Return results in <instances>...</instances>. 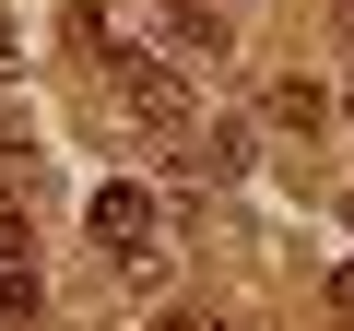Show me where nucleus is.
<instances>
[{
  "label": "nucleus",
  "instance_id": "1",
  "mask_svg": "<svg viewBox=\"0 0 354 331\" xmlns=\"http://www.w3.org/2000/svg\"><path fill=\"white\" fill-rule=\"evenodd\" d=\"M248 166H260V130L248 118H189L165 142V178H189V190H236Z\"/></svg>",
  "mask_w": 354,
  "mask_h": 331
},
{
  "label": "nucleus",
  "instance_id": "2",
  "mask_svg": "<svg viewBox=\"0 0 354 331\" xmlns=\"http://www.w3.org/2000/svg\"><path fill=\"white\" fill-rule=\"evenodd\" d=\"M153 24L177 60H225V0H153Z\"/></svg>",
  "mask_w": 354,
  "mask_h": 331
},
{
  "label": "nucleus",
  "instance_id": "3",
  "mask_svg": "<svg viewBox=\"0 0 354 331\" xmlns=\"http://www.w3.org/2000/svg\"><path fill=\"white\" fill-rule=\"evenodd\" d=\"M95 249H153V190H95Z\"/></svg>",
  "mask_w": 354,
  "mask_h": 331
},
{
  "label": "nucleus",
  "instance_id": "4",
  "mask_svg": "<svg viewBox=\"0 0 354 331\" xmlns=\"http://www.w3.org/2000/svg\"><path fill=\"white\" fill-rule=\"evenodd\" d=\"M260 118H272V130H307V142H319V130H330V95H319V83H295V71H283V83H272V95H260Z\"/></svg>",
  "mask_w": 354,
  "mask_h": 331
},
{
  "label": "nucleus",
  "instance_id": "5",
  "mask_svg": "<svg viewBox=\"0 0 354 331\" xmlns=\"http://www.w3.org/2000/svg\"><path fill=\"white\" fill-rule=\"evenodd\" d=\"M165 272H177V260H165V237H153V249H118V260H106V284H118V296H165Z\"/></svg>",
  "mask_w": 354,
  "mask_h": 331
},
{
  "label": "nucleus",
  "instance_id": "6",
  "mask_svg": "<svg viewBox=\"0 0 354 331\" xmlns=\"http://www.w3.org/2000/svg\"><path fill=\"white\" fill-rule=\"evenodd\" d=\"M330 307H354V260H342V272H330Z\"/></svg>",
  "mask_w": 354,
  "mask_h": 331
},
{
  "label": "nucleus",
  "instance_id": "7",
  "mask_svg": "<svg viewBox=\"0 0 354 331\" xmlns=\"http://www.w3.org/2000/svg\"><path fill=\"white\" fill-rule=\"evenodd\" d=\"M0 166H12V178H36V154H12V142H0Z\"/></svg>",
  "mask_w": 354,
  "mask_h": 331
},
{
  "label": "nucleus",
  "instance_id": "8",
  "mask_svg": "<svg viewBox=\"0 0 354 331\" xmlns=\"http://www.w3.org/2000/svg\"><path fill=\"white\" fill-rule=\"evenodd\" d=\"M153 331H213V319H153Z\"/></svg>",
  "mask_w": 354,
  "mask_h": 331
},
{
  "label": "nucleus",
  "instance_id": "9",
  "mask_svg": "<svg viewBox=\"0 0 354 331\" xmlns=\"http://www.w3.org/2000/svg\"><path fill=\"white\" fill-rule=\"evenodd\" d=\"M342 225H354V190H342Z\"/></svg>",
  "mask_w": 354,
  "mask_h": 331
},
{
  "label": "nucleus",
  "instance_id": "10",
  "mask_svg": "<svg viewBox=\"0 0 354 331\" xmlns=\"http://www.w3.org/2000/svg\"><path fill=\"white\" fill-rule=\"evenodd\" d=\"M342 107H354V83H342Z\"/></svg>",
  "mask_w": 354,
  "mask_h": 331
}]
</instances>
